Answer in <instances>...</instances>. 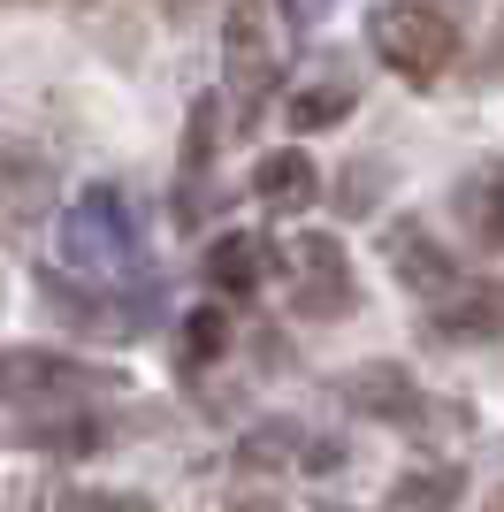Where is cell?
<instances>
[{"instance_id": "6da1fadb", "label": "cell", "mask_w": 504, "mask_h": 512, "mask_svg": "<svg viewBox=\"0 0 504 512\" xmlns=\"http://www.w3.org/2000/svg\"><path fill=\"white\" fill-rule=\"evenodd\" d=\"M367 39H375V54L398 69L405 85H436L443 69H451V54H459L451 16H443V8H428V0H390V8H375Z\"/></svg>"}, {"instance_id": "9a60e30c", "label": "cell", "mask_w": 504, "mask_h": 512, "mask_svg": "<svg viewBox=\"0 0 504 512\" xmlns=\"http://www.w3.org/2000/svg\"><path fill=\"white\" fill-rule=\"evenodd\" d=\"M291 436H298L291 421H268V428H260V436L245 444V451H237V459H245V467H291V459H306V451H298Z\"/></svg>"}, {"instance_id": "e0dca14e", "label": "cell", "mask_w": 504, "mask_h": 512, "mask_svg": "<svg viewBox=\"0 0 504 512\" xmlns=\"http://www.w3.org/2000/svg\"><path fill=\"white\" fill-rule=\"evenodd\" d=\"M54 512H153L146 497H130V490H69Z\"/></svg>"}, {"instance_id": "3957f363", "label": "cell", "mask_w": 504, "mask_h": 512, "mask_svg": "<svg viewBox=\"0 0 504 512\" xmlns=\"http://www.w3.org/2000/svg\"><path fill=\"white\" fill-rule=\"evenodd\" d=\"M92 390V367L62 352H0V406H77Z\"/></svg>"}, {"instance_id": "4fadbf2b", "label": "cell", "mask_w": 504, "mask_h": 512, "mask_svg": "<svg viewBox=\"0 0 504 512\" xmlns=\"http://www.w3.org/2000/svg\"><path fill=\"white\" fill-rule=\"evenodd\" d=\"M451 497H459V474L428 467V474H405L398 490H390V512H451Z\"/></svg>"}, {"instance_id": "ac0fdd59", "label": "cell", "mask_w": 504, "mask_h": 512, "mask_svg": "<svg viewBox=\"0 0 504 512\" xmlns=\"http://www.w3.org/2000/svg\"><path fill=\"white\" fill-rule=\"evenodd\" d=\"M482 77H504V23H497V46H489V62H482Z\"/></svg>"}, {"instance_id": "9c48e42d", "label": "cell", "mask_w": 504, "mask_h": 512, "mask_svg": "<svg viewBox=\"0 0 504 512\" xmlns=\"http://www.w3.org/2000/svg\"><path fill=\"white\" fill-rule=\"evenodd\" d=\"M428 337H436V344H482V337H504V283L451 299L436 321H428Z\"/></svg>"}, {"instance_id": "d6986e66", "label": "cell", "mask_w": 504, "mask_h": 512, "mask_svg": "<svg viewBox=\"0 0 504 512\" xmlns=\"http://www.w3.org/2000/svg\"><path fill=\"white\" fill-rule=\"evenodd\" d=\"M482 512H504V490H497V497H489V505H482Z\"/></svg>"}, {"instance_id": "5b68a950", "label": "cell", "mask_w": 504, "mask_h": 512, "mask_svg": "<svg viewBox=\"0 0 504 512\" xmlns=\"http://www.w3.org/2000/svg\"><path fill=\"white\" fill-rule=\"evenodd\" d=\"M382 253H390V276L405 283V291H451L459 283V260L436 245V230L428 222H390V237H382Z\"/></svg>"}, {"instance_id": "8fae6325", "label": "cell", "mask_w": 504, "mask_h": 512, "mask_svg": "<svg viewBox=\"0 0 504 512\" xmlns=\"http://www.w3.org/2000/svg\"><path fill=\"white\" fill-rule=\"evenodd\" d=\"M260 276H268V245L260 237H214V253H207L214 291H252Z\"/></svg>"}, {"instance_id": "2e32d148", "label": "cell", "mask_w": 504, "mask_h": 512, "mask_svg": "<svg viewBox=\"0 0 504 512\" xmlns=\"http://www.w3.org/2000/svg\"><path fill=\"white\" fill-rule=\"evenodd\" d=\"M222 344H230V321L214 314V306H199V314H191V337H184V360H214Z\"/></svg>"}, {"instance_id": "7a4b0ae2", "label": "cell", "mask_w": 504, "mask_h": 512, "mask_svg": "<svg viewBox=\"0 0 504 512\" xmlns=\"http://www.w3.org/2000/svg\"><path fill=\"white\" fill-rule=\"evenodd\" d=\"M359 299L352 283V260H344V245L336 237H298L291 245V306L314 321H344Z\"/></svg>"}, {"instance_id": "8992f818", "label": "cell", "mask_w": 504, "mask_h": 512, "mask_svg": "<svg viewBox=\"0 0 504 512\" xmlns=\"http://www.w3.org/2000/svg\"><path fill=\"white\" fill-rule=\"evenodd\" d=\"M69 245H77L69 260H100V253H123V245H130V207H123L115 192H84L77 207H69Z\"/></svg>"}, {"instance_id": "ba28073f", "label": "cell", "mask_w": 504, "mask_h": 512, "mask_svg": "<svg viewBox=\"0 0 504 512\" xmlns=\"http://www.w3.org/2000/svg\"><path fill=\"white\" fill-rule=\"evenodd\" d=\"M252 192L268 199V207L298 214V207H314V192H321V169H314V161H306L298 146H283V153H260V169H252Z\"/></svg>"}, {"instance_id": "5bb4252c", "label": "cell", "mask_w": 504, "mask_h": 512, "mask_svg": "<svg viewBox=\"0 0 504 512\" xmlns=\"http://www.w3.org/2000/svg\"><path fill=\"white\" fill-rule=\"evenodd\" d=\"M344 115H352V85H314V92H298V100H291V123L298 130L344 123Z\"/></svg>"}, {"instance_id": "277c9868", "label": "cell", "mask_w": 504, "mask_h": 512, "mask_svg": "<svg viewBox=\"0 0 504 512\" xmlns=\"http://www.w3.org/2000/svg\"><path fill=\"white\" fill-rule=\"evenodd\" d=\"M54 161H39V153H0V237H31L39 230V214L54 207Z\"/></svg>"}, {"instance_id": "52a82bcc", "label": "cell", "mask_w": 504, "mask_h": 512, "mask_svg": "<svg viewBox=\"0 0 504 512\" xmlns=\"http://www.w3.org/2000/svg\"><path fill=\"white\" fill-rule=\"evenodd\" d=\"M344 398H352L359 413H375V421H413L420 413V390L405 367L375 360V367H352V383H344Z\"/></svg>"}, {"instance_id": "30bf717a", "label": "cell", "mask_w": 504, "mask_h": 512, "mask_svg": "<svg viewBox=\"0 0 504 512\" xmlns=\"http://www.w3.org/2000/svg\"><path fill=\"white\" fill-rule=\"evenodd\" d=\"M459 222L474 230V245L504 253V161H489V169H474L459 184Z\"/></svg>"}, {"instance_id": "7c38bea8", "label": "cell", "mask_w": 504, "mask_h": 512, "mask_svg": "<svg viewBox=\"0 0 504 512\" xmlns=\"http://www.w3.org/2000/svg\"><path fill=\"white\" fill-rule=\"evenodd\" d=\"M230 69L245 77V92H260V85L275 77L268 31H260V16H252V8H237V16H230Z\"/></svg>"}]
</instances>
